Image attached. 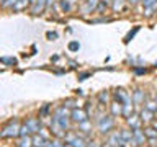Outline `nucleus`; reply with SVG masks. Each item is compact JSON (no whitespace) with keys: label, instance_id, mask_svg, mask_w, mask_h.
Instances as JSON below:
<instances>
[{"label":"nucleus","instance_id":"f257e3e1","mask_svg":"<svg viewBox=\"0 0 157 147\" xmlns=\"http://www.w3.org/2000/svg\"><path fill=\"white\" fill-rule=\"evenodd\" d=\"M20 129H21V124H20L18 119L12 121L7 127H3L2 131V137L7 139V137H15V136H20Z\"/></svg>","mask_w":157,"mask_h":147},{"label":"nucleus","instance_id":"f03ea898","mask_svg":"<svg viewBox=\"0 0 157 147\" xmlns=\"http://www.w3.org/2000/svg\"><path fill=\"white\" fill-rule=\"evenodd\" d=\"M113 124H115V121H113L111 116H100L98 118V131L101 132V134H108L111 129H113Z\"/></svg>","mask_w":157,"mask_h":147},{"label":"nucleus","instance_id":"7ed1b4c3","mask_svg":"<svg viewBox=\"0 0 157 147\" xmlns=\"http://www.w3.org/2000/svg\"><path fill=\"white\" fill-rule=\"evenodd\" d=\"M108 145L110 147H124V141H123L121 131H115L108 136Z\"/></svg>","mask_w":157,"mask_h":147},{"label":"nucleus","instance_id":"20e7f679","mask_svg":"<svg viewBox=\"0 0 157 147\" xmlns=\"http://www.w3.org/2000/svg\"><path fill=\"white\" fill-rule=\"evenodd\" d=\"M71 119L74 123H82L87 119V111L82 110V108H74L71 111Z\"/></svg>","mask_w":157,"mask_h":147},{"label":"nucleus","instance_id":"39448f33","mask_svg":"<svg viewBox=\"0 0 157 147\" xmlns=\"http://www.w3.org/2000/svg\"><path fill=\"white\" fill-rule=\"evenodd\" d=\"M46 7H48V0H36V2L33 3V7H31V13L38 15V13H41Z\"/></svg>","mask_w":157,"mask_h":147},{"label":"nucleus","instance_id":"423d86ee","mask_svg":"<svg viewBox=\"0 0 157 147\" xmlns=\"http://www.w3.org/2000/svg\"><path fill=\"white\" fill-rule=\"evenodd\" d=\"M132 136H134L136 145H142L146 142V134H144V131L139 129V127H137V129H132Z\"/></svg>","mask_w":157,"mask_h":147},{"label":"nucleus","instance_id":"0eeeda50","mask_svg":"<svg viewBox=\"0 0 157 147\" xmlns=\"http://www.w3.org/2000/svg\"><path fill=\"white\" fill-rule=\"evenodd\" d=\"M26 124L29 126V129H31V132H34V134H38V132L41 131V124H39V121L36 118H29L26 121Z\"/></svg>","mask_w":157,"mask_h":147},{"label":"nucleus","instance_id":"6e6552de","mask_svg":"<svg viewBox=\"0 0 157 147\" xmlns=\"http://www.w3.org/2000/svg\"><path fill=\"white\" fill-rule=\"evenodd\" d=\"M141 116H136V115H131V116H128V124H129L132 129H137V127L141 126Z\"/></svg>","mask_w":157,"mask_h":147},{"label":"nucleus","instance_id":"1a4fd4ad","mask_svg":"<svg viewBox=\"0 0 157 147\" xmlns=\"http://www.w3.org/2000/svg\"><path fill=\"white\" fill-rule=\"evenodd\" d=\"M110 108H111V115H113V116H120V115H123V103H120V101H113L111 105H110Z\"/></svg>","mask_w":157,"mask_h":147},{"label":"nucleus","instance_id":"9d476101","mask_svg":"<svg viewBox=\"0 0 157 147\" xmlns=\"http://www.w3.org/2000/svg\"><path fill=\"white\" fill-rule=\"evenodd\" d=\"M33 147H46V137H43L41 134H34L33 136Z\"/></svg>","mask_w":157,"mask_h":147},{"label":"nucleus","instance_id":"9b49d317","mask_svg":"<svg viewBox=\"0 0 157 147\" xmlns=\"http://www.w3.org/2000/svg\"><path fill=\"white\" fill-rule=\"evenodd\" d=\"M18 147H33V137L29 136H23L18 141Z\"/></svg>","mask_w":157,"mask_h":147},{"label":"nucleus","instance_id":"f8f14e48","mask_svg":"<svg viewBox=\"0 0 157 147\" xmlns=\"http://www.w3.org/2000/svg\"><path fill=\"white\" fill-rule=\"evenodd\" d=\"M142 101H144V92L136 90L132 93V103H134V105H141Z\"/></svg>","mask_w":157,"mask_h":147},{"label":"nucleus","instance_id":"ddd939ff","mask_svg":"<svg viewBox=\"0 0 157 147\" xmlns=\"http://www.w3.org/2000/svg\"><path fill=\"white\" fill-rule=\"evenodd\" d=\"M152 115H154V113H152V111H149V110H147V108H144V110H142L141 111V119L142 121H146V123H151L152 121Z\"/></svg>","mask_w":157,"mask_h":147},{"label":"nucleus","instance_id":"4468645a","mask_svg":"<svg viewBox=\"0 0 157 147\" xmlns=\"http://www.w3.org/2000/svg\"><path fill=\"white\" fill-rule=\"evenodd\" d=\"M155 12H157V2H154V3H151V5H147V7H144V13L147 15V17L154 15Z\"/></svg>","mask_w":157,"mask_h":147},{"label":"nucleus","instance_id":"2eb2a0df","mask_svg":"<svg viewBox=\"0 0 157 147\" xmlns=\"http://www.w3.org/2000/svg\"><path fill=\"white\" fill-rule=\"evenodd\" d=\"M144 134H146L147 139H157V131L154 129V127H146Z\"/></svg>","mask_w":157,"mask_h":147},{"label":"nucleus","instance_id":"dca6fc26","mask_svg":"<svg viewBox=\"0 0 157 147\" xmlns=\"http://www.w3.org/2000/svg\"><path fill=\"white\" fill-rule=\"evenodd\" d=\"M71 145H72V147H87V144L83 142V139H82V137L78 136V134L75 136V139L71 142Z\"/></svg>","mask_w":157,"mask_h":147},{"label":"nucleus","instance_id":"f3484780","mask_svg":"<svg viewBox=\"0 0 157 147\" xmlns=\"http://www.w3.org/2000/svg\"><path fill=\"white\" fill-rule=\"evenodd\" d=\"M144 108H147L149 111H157V101H146L144 103Z\"/></svg>","mask_w":157,"mask_h":147},{"label":"nucleus","instance_id":"a211bd4d","mask_svg":"<svg viewBox=\"0 0 157 147\" xmlns=\"http://www.w3.org/2000/svg\"><path fill=\"white\" fill-rule=\"evenodd\" d=\"M28 3H29V0H18V2L15 3V7H13V8H15V10H23Z\"/></svg>","mask_w":157,"mask_h":147},{"label":"nucleus","instance_id":"6ab92c4d","mask_svg":"<svg viewBox=\"0 0 157 147\" xmlns=\"http://www.w3.org/2000/svg\"><path fill=\"white\" fill-rule=\"evenodd\" d=\"M78 129H83V132H90V131H88V129H90V123H88L87 119L82 121V123H78Z\"/></svg>","mask_w":157,"mask_h":147},{"label":"nucleus","instance_id":"aec40b11","mask_svg":"<svg viewBox=\"0 0 157 147\" xmlns=\"http://www.w3.org/2000/svg\"><path fill=\"white\" fill-rule=\"evenodd\" d=\"M29 132H31L29 126H28V124H23V126H21V129H20V137H23V136H29Z\"/></svg>","mask_w":157,"mask_h":147},{"label":"nucleus","instance_id":"412c9836","mask_svg":"<svg viewBox=\"0 0 157 147\" xmlns=\"http://www.w3.org/2000/svg\"><path fill=\"white\" fill-rule=\"evenodd\" d=\"M61 8L64 12H69L71 10V0H61Z\"/></svg>","mask_w":157,"mask_h":147},{"label":"nucleus","instance_id":"4be33fe9","mask_svg":"<svg viewBox=\"0 0 157 147\" xmlns=\"http://www.w3.org/2000/svg\"><path fill=\"white\" fill-rule=\"evenodd\" d=\"M46 147H66V145H62L59 141H46Z\"/></svg>","mask_w":157,"mask_h":147},{"label":"nucleus","instance_id":"5701e85b","mask_svg":"<svg viewBox=\"0 0 157 147\" xmlns=\"http://www.w3.org/2000/svg\"><path fill=\"white\" fill-rule=\"evenodd\" d=\"M69 49H71V51H78V49H80V44H78L77 41H72L71 44H69Z\"/></svg>","mask_w":157,"mask_h":147},{"label":"nucleus","instance_id":"b1692460","mask_svg":"<svg viewBox=\"0 0 157 147\" xmlns=\"http://www.w3.org/2000/svg\"><path fill=\"white\" fill-rule=\"evenodd\" d=\"M123 8V0H115L113 3V10H121Z\"/></svg>","mask_w":157,"mask_h":147},{"label":"nucleus","instance_id":"393cba45","mask_svg":"<svg viewBox=\"0 0 157 147\" xmlns=\"http://www.w3.org/2000/svg\"><path fill=\"white\" fill-rule=\"evenodd\" d=\"M2 62H3V64H17V59H12V57H10V59H8V57H3V59H2Z\"/></svg>","mask_w":157,"mask_h":147},{"label":"nucleus","instance_id":"a878e982","mask_svg":"<svg viewBox=\"0 0 157 147\" xmlns=\"http://www.w3.org/2000/svg\"><path fill=\"white\" fill-rule=\"evenodd\" d=\"M17 2H18V0H7V2L3 3V7H7V8L8 7H15V3H17Z\"/></svg>","mask_w":157,"mask_h":147},{"label":"nucleus","instance_id":"bb28decb","mask_svg":"<svg viewBox=\"0 0 157 147\" xmlns=\"http://www.w3.org/2000/svg\"><path fill=\"white\" fill-rule=\"evenodd\" d=\"M137 29H139V28H137V26H136V28H134V29H132V31H131L129 34H128V36H126V41H129V39H131L132 36H134V34L137 33Z\"/></svg>","mask_w":157,"mask_h":147},{"label":"nucleus","instance_id":"cd10ccee","mask_svg":"<svg viewBox=\"0 0 157 147\" xmlns=\"http://www.w3.org/2000/svg\"><path fill=\"white\" fill-rule=\"evenodd\" d=\"M64 106H67V108H75V101H72V100H69L64 103Z\"/></svg>","mask_w":157,"mask_h":147},{"label":"nucleus","instance_id":"c85d7f7f","mask_svg":"<svg viewBox=\"0 0 157 147\" xmlns=\"http://www.w3.org/2000/svg\"><path fill=\"white\" fill-rule=\"evenodd\" d=\"M154 2H157V0H142L144 7H147V5H151V3H154Z\"/></svg>","mask_w":157,"mask_h":147},{"label":"nucleus","instance_id":"c756f323","mask_svg":"<svg viewBox=\"0 0 157 147\" xmlns=\"http://www.w3.org/2000/svg\"><path fill=\"white\" fill-rule=\"evenodd\" d=\"M87 147H100V144H98V142H88Z\"/></svg>","mask_w":157,"mask_h":147},{"label":"nucleus","instance_id":"7c9ffc66","mask_svg":"<svg viewBox=\"0 0 157 147\" xmlns=\"http://www.w3.org/2000/svg\"><path fill=\"white\" fill-rule=\"evenodd\" d=\"M106 98H108L106 93H101V95H100V100H101V101H103V100H106Z\"/></svg>","mask_w":157,"mask_h":147},{"label":"nucleus","instance_id":"2f4dec72","mask_svg":"<svg viewBox=\"0 0 157 147\" xmlns=\"http://www.w3.org/2000/svg\"><path fill=\"white\" fill-rule=\"evenodd\" d=\"M152 127H154V129L157 131V121H152Z\"/></svg>","mask_w":157,"mask_h":147},{"label":"nucleus","instance_id":"473e14b6","mask_svg":"<svg viewBox=\"0 0 157 147\" xmlns=\"http://www.w3.org/2000/svg\"><path fill=\"white\" fill-rule=\"evenodd\" d=\"M100 2H101V3H105V5H108V3H110V0H100Z\"/></svg>","mask_w":157,"mask_h":147},{"label":"nucleus","instance_id":"72a5a7b5","mask_svg":"<svg viewBox=\"0 0 157 147\" xmlns=\"http://www.w3.org/2000/svg\"><path fill=\"white\" fill-rule=\"evenodd\" d=\"M129 2H131V3H137L139 0H129Z\"/></svg>","mask_w":157,"mask_h":147},{"label":"nucleus","instance_id":"f704fd0d","mask_svg":"<svg viewBox=\"0 0 157 147\" xmlns=\"http://www.w3.org/2000/svg\"><path fill=\"white\" fill-rule=\"evenodd\" d=\"M5 2H7V0H2V3H5Z\"/></svg>","mask_w":157,"mask_h":147},{"label":"nucleus","instance_id":"c9c22d12","mask_svg":"<svg viewBox=\"0 0 157 147\" xmlns=\"http://www.w3.org/2000/svg\"><path fill=\"white\" fill-rule=\"evenodd\" d=\"M82 2H87V0H82Z\"/></svg>","mask_w":157,"mask_h":147}]
</instances>
